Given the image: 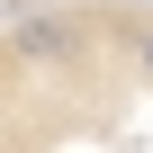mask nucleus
<instances>
[{"label":"nucleus","mask_w":153,"mask_h":153,"mask_svg":"<svg viewBox=\"0 0 153 153\" xmlns=\"http://www.w3.org/2000/svg\"><path fill=\"white\" fill-rule=\"evenodd\" d=\"M9 9H18V0H0V18H9Z\"/></svg>","instance_id":"obj_2"},{"label":"nucleus","mask_w":153,"mask_h":153,"mask_svg":"<svg viewBox=\"0 0 153 153\" xmlns=\"http://www.w3.org/2000/svg\"><path fill=\"white\" fill-rule=\"evenodd\" d=\"M9 45L27 63H72V54H81V27H72V18H45V9H9Z\"/></svg>","instance_id":"obj_1"}]
</instances>
